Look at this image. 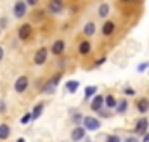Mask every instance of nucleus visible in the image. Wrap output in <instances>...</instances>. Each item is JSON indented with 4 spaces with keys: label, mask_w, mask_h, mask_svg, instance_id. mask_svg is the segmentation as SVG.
Segmentation results:
<instances>
[{
    "label": "nucleus",
    "mask_w": 149,
    "mask_h": 142,
    "mask_svg": "<svg viewBox=\"0 0 149 142\" xmlns=\"http://www.w3.org/2000/svg\"><path fill=\"white\" fill-rule=\"evenodd\" d=\"M81 127H83L87 132H97L102 125H101V120H99L97 116H83Z\"/></svg>",
    "instance_id": "obj_1"
},
{
    "label": "nucleus",
    "mask_w": 149,
    "mask_h": 142,
    "mask_svg": "<svg viewBox=\"0 0 149 142\" xmlns=\"http://www.w3.org/2000/svg\"><path fill=\"white\" fill-rule=\"evenodd\" d=\"M61 78H63V73H57L56 76H52L50 80H47L40 90H42L43 94H54L56 88H57V85H59V81H61Z\"/></svg>",
    "instance_id": "obj_2"
},
{
    "label": "nucleus",
    "mask_w": 149,
    "mask_h": 142,
    "mask_svg": "<svg viewBox=\"0 0 149 142\" xmlns=\"http://www.w3.org/2000/svg\"><path fill=\"white\" fill-rule=\"evenodd\" d=\"M12 14H14L16 19L26 17V14H28V3L24 0H16L14 5H12Z\"/></svg>",
    "instance_id": "obj_3"
},
{
    "label": "nucleus",
    "mask_w": 149,
    "mask_h": 142,
    "mask_svg": "<svg viewBox=\"0 0 149 142\" xmlns=\"http://www.w3.org/2000/svg\"><path fill=\"white\" fill-rule=\"evenodd\" d=\"M64 0H49L47 2V12L50 16H59L64 10Z\"/></svg>",
    "instance_id": "obj_4"
},
{
    "label": "nucleus",
    "mask_w": 149,
    "mask_h": 142,
    "mask_svg": "<svg viewBox=\"0 0 149 142\" xmlns=\"http://www.w3.org/2000/svg\"><path fill=\"white\" fill-rule=\"evenodd\" d=\"M149 132V120L148 118H139L137 121H135V127H134V135H137V137H141V135H146Z\"/></svg>",
    "instance_id": "obj_5"
},
{
    "label": "nucleus",
    "mask_w": 149,
    "mask_h": 142,
    "mask_svg": "<svg viewBox=\"0 0 149 142\" xmlns=\"http://www.w3.org/2000/svg\"><path fill=\"white\" fill-rule=\"evenodd\" d=\"M28 88H30V78H28L26 74L17 76L16 81H14V90H16L17 94H24Z\"/></svg>",
    "instance_id": "obj_6"
},
{
    "label": "nucleus",
    "mask_w": 149,
    "mask_h": 142,
    "mask_svg": "<svg viewBox=\"0 0 149 142\" xmlns=\"http://www.w3.org/2000/svg\"><path fill=\"white\" fill-rule=\"evenodd\" d=\"M33 35V24H30V23H24V24H21L19 28H17V38L21 40V42H26V40H30Z\"/></svg>",
    "instance_id": "obj_7"
},
{
    "label": "nucleus",
    "mask_w": 149,
    "mask_h": 142,
    "mask_svg": "<svg viewBox=\"0 0 149 142\" xmlns=\"http://www.w3.org/2000/svg\"><path fill=\"white\" fill-rule=\"evenodd\" d=\"M49 49L47 47H40L37 52H35V56H33V63L37 64V66H43L45 63H47V59H49Z\"/></svg>",
    "instance_id": "obj_8"
},
{
    "label": "nucleus",
    "mask_w": 149,
    "mask_h": 142,
    "mask_svg": "<svg viewBox=\"0 0 149 142\" xmlns=\"http://www.w3.org/2000/svg\"><path fill=\"white\" fill-rule=\"evenodd\" d=\"M64 50H66V42H64V40H54V43H52L50 49H49V52L54 54L56 57H61V56L64 54Z\"/></svg>",
    "instance_id": "obj_9"
},
{
    "label": "nucleus",
    "mask_w": 149,
    "mask_h": 142,
    "mask_svg": "<svg viewBox=\"0 0 149 142\" xmlns=\"http://www.w3.org/2000/svg\"><path fill=\"white\" fill-rule=\"evenodd\" d=\"M71 141L73 142H81L85 137H87V130L81 127V125H76V127H73V130H71Z\"/></svg>",
    "instance_id": "obj_10"
},
{
    "label": "nucleus",
    "mask_w": 149,
    "mask_h": 142,
    "mask_svg": "<svg viewBox=\"0 0 149 142\" xmlns=\"http://www.w3.org/2000/svg\"><path fill=\"white\" fill-rule=\"evenodd\" d=\"M102 107H104V95L95 94V95L90 99V109H92L94 113H99Z\"/></svg>",
    "instance_id": "obj_11"
},
{
    "label": "nucleus",
    "mask_w": 149,
    "mask_h": 142,
    "mask_svg": "<svg viewBox=\"0 0 149 142\" xmlns=\"http://www.w3.org/2000/svg\"><path fill=\"white\" fill-rule=\"evenodd\" d=\"M109 14H111V3H109V2H102V3L97 7V16L106 21V19L109 17Z\"/></svg>",
    "instance_id": "obj_12"
},
{
    "label": "nucleus",
    "mask_w": 149,
    "mask_h": 142,
    "mask_svg": "<svg viewBox=\"0 0 149 142\" xmlns=\"http://www.w3.org/2000/svg\"><path fill=\"white\" fill-rule=\"evenodd\" d=\"M101 33H102L104 36H113V35H114V33H116V24H114V21L106 19V21H104V24H102Z\"/></svg>",
    "instance_id": "obj_13"
},
{
    "label": "nucleus",
    "mask_w": 149,
    "mask_h": 142,
    "mask_svg": "<svg viewBox=\"0 0 149 142\" xmlns=\"http://www.w3.org/2000/svg\"><path fill=\"white\" fill-rule=\"evenodd\" d=\"M135 107H137V113L146 114L149 111V99L148 97H139V99H135Z\"/></svg>",
    "instance_id": "obj_14"
},
{
    "label": "nucleus",
    "mask_w": 149,
    "mask_h": 142,
    "mask_svg": "<svg viewBox=\"0 0 149 142\" xmlns=\"http://www.w3.org/2000/svg\"><path fill=\"white\" fill-rule=\"evenodd\" d=\"M92 52V42L90 40H80L78 43V54L80 56H88Z\"/></svg>",
    "instance_id": "obj_15"
},
{
    "label": "nucleus",
    "mask_w": 149,
    "mask_h": 142,
    "mask_svg": "<svg viewBox=\"0 0 149 142\" xmlns=\"http://www.w3.org/2000/svg\"><path fill=\"white\" fill-rule=\"evenodd\" d=\"M81 33L87 36V38L94 36L95 33H97V24H95L94 21H88V23H85V26L81 28Z\"/></svg>",
    "instance_id": "obj_16"
},
{
    "label": "nucleus",
    "mask_w": 149,
    "mask_h": 142,
    "mask_svg": "<svg viewBox=\"0 0 149 142\" xmlns=\"http://www.w3.org/2000/svg\"><path fill=\"white\" fill-rule=\"evenodd\" d=\"M127 109H128V99H127V97L118 99V104H116V107H114V111H116L118 114H125Z\"/></svg>",
    "instance_id": "obj_17"
},
{
    "label": "nucleus",
    "mask_w": 149,
    "mask_h": 142,
    "mask_svg": "<svg viewBox=\"0 0 149 142\" xmlns=\"http://www.w3.org/2000/svg\"><path fill=\"white\" fill-rule=\"evenodd\" d=\"M95 94H97V85H88V87L85 88V97H83V101H85V102H90V99H92Z\"/></svg>",
    "instance_id": "obj_18"
},
{
    "label": "nucleus",
    "mask_w": 149,
    "mask_h": 142,
    "mask_svg": "<svg viewBox=\"0 0 149 142\" xmlns=\"http://www.w3.org/2000/svg\"><path fill=\"white\" fill-rule=\"evenodd\" d=\"M118 104V99L113 95V94H108V95H104V106L108 107V109H114Z\"/></svg>",
    "instance_id": "obj_19"
},
{
    "label": "nucleus",
    "mask_w": 149,
    "mask_h": 142,
    "mask_svg": "<svg viewBox=\"0 0 149 142\" xmlns=\"http://www.w3.org/2000/svg\"><path fill=\"white\" fill-rule=\"evenodd\" d=\"M10 137V127L7 123H0V141H7Z\"/></svg>",
    "instance_id": "obj_20"
},
{
    "label": "nucleus",
    "mask_w": 149,
    "mask_h": 142,
    "mask_svg": "<svg viewBox=\"0 0 149 142\" xmlns=\"http://www.w3.org/2000/svg\"><path fill=\"white\" fill-rule=\"evenodd\" d=\"M64 87H66V92H68V94H74V92L78 90L80 83H78V80H68Z\"/></svg>",
    "instance_id": "obj_21"
},
{
    "label": "nucleus",
    "mask_w": 149,
    "mask_h": 142,
    "mask_svg": "<svg viewBox=\"0 0 149 142\" xmlns=\"http://www.w3.org/2000/svg\"><path fill=\"white\" fill-rule=\"evenodd\" d=\"M43 107H45V102H38L37 106L33 107V111H31V120H38V118H40V114L43 113Z\"/></svg>",
    "instance_id": "obj_22"
},
{
    "label": "nucleus",
    "mask_w": 149,
    "mask_h": 142,
    "mask_svg": "<svg viewBox=\"0 0 149 142\" xmlns=\"http://www.w3.org/2000/svg\"><path fill=\"white\" fill-rule=\"evenodd\" d=\"M81 121H83V114H81V113H76V111H73V113H71V123L76 127V125H81Z\"/></svg>",
    "instance_id": "obj_23"
},
{
    "label": "nucleus",
    "mask_w": 149,
    "mask_h": 142,
    "mask_svg": "<svg viewBox=\"0 0 149 142\" xmlns=\"http://www.w3.org/2000/svg\"><path fill=\"white\" fill-rule=\"evenodd\" d=\"M106 142H121V137L116 135V134H109V135L106 137Z\"/></svg>",
    "instance_id": "obj_24"
},
{
    "label": "nucleus",
    "mask_w": 149,
    "mask_h": 142,
    "mask_svg": "<svg viewBox=\"0 0 149 142\" xmlns=\"http://www.w3.org/2000/svg\"><path fill=\"white\" fill-rule=\"evenodd\" d=\"M97 114H99V118H109L113 113H111V109H101Z\"/></svg>",
    "instance_id": "obj_25"
},
{
    "label": "nucleus",
    "mask_w": 149,
    "mask_h": 142,
    "mask_svg": "<svg viewBox=\"0 0 149 142\" xmlns=\"http://www.w3.org/2000/svg\"><path fill=\"white\" fill-rule=\"evenodd\" d=\"M7 26H9V19H7L5 16H2V17H0V30H5Z\"/></svg>",
    "instance_id": "obj_26"
},
{
    "label": "nucleus",
    "mask_w": 149,
    "mask_h": 142,
    "mask_svg": "<svg viewBox=\"0 0 149 142\" xmlns=\"http://www.w3.org/2000/svg\"><path fill=\"white\" fill-rule=\"evenodd\" d=\"M121 142H141V139L137 135H128V137H125Z\"/></svg>",
    "instance_id": "obj_27"
},
{
    "label": "nucleus",
    "mask_w": 149,
    "mask_h": 142,
    "mask_svg": "<svg viewBox=\"0 0 149 142\" xmlns=\"http://www.w3.org/2000/svg\"><path fill=\"white\" fill-rule=\"evenodd\" d=\"M30 121H31V113H26V114L21 118V123H23V125H28Z\"/></svg>",
    "instance_id": "obj_28"
},
{
    "label": "nucleus",
    "mask_w": 149,
    "mask_h": 142,
    "mask_svg": "<svg viewBox=\"0 0 149 142\" xmlns=\"http://www.w3.org/2000/svg\"><path fill=\"white\" fill-rule=\"evenodd\" d=\"M148 68H149V63H141V64L137 66V71H139V73H142V71H146Z\"/></svg>",
    "instance_id": "obj_29"
},
{
    "label": "nucleus",
    "mask_w": 149,
    "mask_h": 142,
    "mask_svg": "<svg viewBox=\"0 0 149 142\" xmlns=\"http://www.w3.org/2000/svg\"><path fill=\"white\" fill-rule=\"evenodd\" d=\"M26 3H28V7H37L38 3H40V0H24Z\"/></svg>",
    "instance_id": "obj_30"
},
{
    "label": "nucleus",
    "mask_w": 149,
    "mask_h": 142,
    "mask_svg": "<svg viewBox=\"0 0 149 142\" xmlns=\"http://www.w3.org/2000/svg\"><path fill=\"white\" fill-rule=\"evenodd\" d=\"M5 111H7V104H5V101H0V114H5Z\"/></svg>",
    "instance_id": "obj_31"
},
{
    "label": "nucleus",
    "mask_w": 149,
    "mask_h": 142,
    "mask_svg": "<svg viewBox=\"0 0 149 142\" xmlns=\"http://www.w3.org/2000/svg\"><path fill=\"white\" fill-rule=\"evenodd\" d=\"M106 63V56H102V57H99L97 61H95V66H102Z\"/></svg>",
    "instance_id": "obj_32"
},
{
    "label": "nucleus",
    "mask_w": 149,
    "mask_h": 142,
    "mask_svg": "<svg viewBox=\"0 0 149 142\" xmlns=\"http://www.w3.org/2000/svg\"><path fill=\"white\" fill-rule=\"evenodd\" d=\"M123 92H125V95H135V90H134V88H130V87H127Z\"/></svg>",
    "instance_id": "obj_33"
},
{
    "label": "nucleus",
    "mask_w": 149,
    "mask_h": 142,
    "mask_svg": "<svg viewBox=\"0 0 149 142\" xmlns=\"http://www.w3.org/2000/svg\"><path fill=\"white\" fill-rule=\"evenodd\" d=\"M43 14H45V12H37V14H35V19H37V21H42V19H43Z\"/></svg>",
    "instance_id": "obj_34"
},
{
    "label": "nucleus",
    "mask_w": 149,
    "mask_h": 142,
    "mask_svg": "<svg viewBox=\"0 0 149 142\" xmlns=\"http://www.w3.org/2000/svg\"><path fill=\"white\" fill-rule=\"evenodd\" d=\"M3 57H5V50H3V47L0 45V63L3 61Z\"/></svg>",
    "instance_id": "obj_35"
},
{
    "label": "nucleus",
    "mask_w": 149,
    "mask_h": 142,
    "mask_svg": "<svg viewBox=\"0 0 149 142\" xmlns=\"http://www.w3.org/2000/svg\"><path fill=\"white\" fill-rule=\"evenodd\" d=\"M121 3H125V5H128V3H137L139 0H120Z\"/></svg>",
    "instance_id": "obj_36"
},
{
    "label": "nucleus",
    "mask_w": 149,
    "mask_h": 142,
    "mask_svg": "<svg viewBox=\"0 0 149 142\" xmlns=\"http://www.w3.org/2000/svg\"><path fill=\"white\" fill-rule=\"evenodd\" d=\"M16 142H26V141H24L23 137H19V139H17V141H16Z\"/></svg>",
    "instance_id": "obj_37"
},
{
    "label": "nucleus",
    "mask_w": 149,
    "mask_h": 142,
    "mask_svg": "<svg viewBox=\"0 0 149 142\" xmlns=\"http://www.w3.org/2000/svg\"><path fill=\"white\" fill-rule=\"evenodd\" d=\"M2 31H3V30H0V36H2Z\"/></svg>",
    "instance_id": "obj_38"
}]
</instances>
